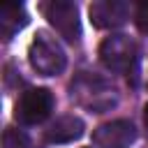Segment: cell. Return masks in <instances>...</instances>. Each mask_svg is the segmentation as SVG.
<instances>
[{"label":"cell","mask_w":148,"mask_h":148,"mask_svg":"<svg viewBox=\"0 0 148 148\" xmlns=\"http://www.w3.org/2000/svg\"><path fill=\"white\" fill-rule=\"evenodd\" d=\"M69 92H72V99H76L81 106H86L92 113L111 111L118 104L116 88L109 81H104L99 76H92V74H79L72 81Z\"/></svg>","instance_id":"1"},{"label":"cell","mask_w":148,"mask_h":148,"mask_svg":"<svg viewBox=\"0 0 148 148\" xmlns=\"http://www.w3.org/2000/svg\"><path fill=\"white\" fill-rule=\"evenodd\" d=\"M28 60H30V67L42 76H58L67 67L65 49L49 32H37L35 35V39L28 49Z\"/></svg>","instance_id":"2"},{"label":"cell","mask_w":148,"mask_h":148,"mask_svg":"<svg viewBox=\"0 0 148 148\" xmlns=\"http://www.w3.org/2000/svg\"><path fill=\"white\" fill-rule=\"evenodd\" d=\"M97 53H99V60H102V65L106 69L120 72V74L132 72L134 65H136V58H139L136 44L127 35H109V37H104Z\"/></svg>","instance_id":"3"},{"label":"cell","mask_w":148,"mask_h":148,"mask_svg":"<svg viewBox=\"0 0 148 148\" xmlns=\"http://www.w3.org/2000/svg\"><path fill=\"white\" fill-rule=\"evenodd\" d=\"M53 92L49 88H28L14 106V120L21 125H39L53 111Z\"/></svg>","instance_id":"4"},{"label":"cell","mask_w":148,"mask_h":148,"mask_svg":"<svg viewBox=\"0 0 148 148\" xmlns=\"http://www.w3.org/2000/svg\"><path fill=\"white\" fill-rule=\"evenodd\" d=\"M44 16L51 23V28L67 42H79L81 37V21H79V7L72 0H49L44 2Z\"/></svg>","instance_id":"5"},{"label":"cell","mask_w":148,"mask_h":148,"mask_svg":"<svg viewBox=\"0 0 148 148\" xmlns=\"http://www.w3.org/2000/svg\"><path fill=\"white\" fill-rule=\"evenodd\" d=\"M134 139H136V130L125 118L102 123L92 132V143L97 148H130Z\"/></svg>","instance_id":"6"},{"label":"cell","mask_w":148,"mask_h":148,"mask_svg":"<svg viewBox=\"0 0 148 148\" xmlns=\"http://www.w3.org/2000/svg\"><path fill=\"white\" fill-rule=\"evenodd\" d=\"M130 12L132 7L123 0H95L88 7L95 28H118L130 18Z\"/></svg>","instance_id":"7"},{"label":"cell","mask_w":148,"mask_h":148,"mask_svg":"<svg viewBox=\"0 0 148 148\" xmlns=\"http://www.w3.org/2000/svg\"><path fill=\"white\" fill-rule=\"evenodd\" d=\"M83 120L79 116H60L46 127V141L49 143H69L83 136Z\"/></svg>","instance_id":"8"},{"label":"cell","mask_w":148,"mask_h":148,"mask_svg":"<svg viewBox=\"0 0 148 148\" xmlns=\"http://www.w3.org/2000/svg\"><path fill=\"white\" fill-rule=\"evenodd\" d=\"M28 12L23 5H16V2H5L0 7V32H2V39H12L18 30H23L28 25Z\"/></svg>","instance_id":"9"},{"label":"cell","mask_w":148,"mask_h":148,"mask_svg":"<svg viewBox=\"0 0 148 148\" xmlns=\"http://www.w3.org/2000/svg\"><path fill=\"white\" fill-rule=\"evenodd\" d=\"M2 146L5 148H30V139L21 130L7 127L5 130V136H2Z\"/></svg>","instance_id":"10"},{"label":"cell","mask_w":148,"mask_h":148,"mask_svg":"<svg viewBox=\"0 0 148 148\" xmlns=\"http://www.w3.org/2000/svg\"><path fill=\"white\" fill-rule=\"evenodd\" d=\"M134 21H136V28H139V32L148 35V2H139V5H136Z\"/></svg>","instance_id":"11"},{"label":"cell","mask_w":148,"mask_h":148,"mask_svg":"<svg viewBox=\"0 0 148 148\" xmlns=\"http://www.w3.org/2000/svg\"><path fill=\"white\" fill-rule=\"evenodd\" d=\"M143 123H146V130H148V102H146V106H143Z\"/></svg>","instance_id":"12"}]
</instances>
